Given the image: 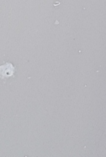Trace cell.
Segmentation results:
<instances>
[{"mask_svg": "<svg viewBox=\"0 0 106 157\" xmlns=\"http://www.w3.org/2000/svg\"><path fill=\"white\" fill-rule=\"evenodd\" d=\"M15 73V68L11 63H6L0 66V78L3 79L12 76Z\"/></svg>", "mask_w": 106, "mask_h": 157, "instance_id": "6da1fadb", "label": "cell"}]
</instances>
